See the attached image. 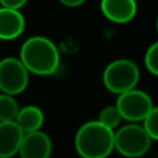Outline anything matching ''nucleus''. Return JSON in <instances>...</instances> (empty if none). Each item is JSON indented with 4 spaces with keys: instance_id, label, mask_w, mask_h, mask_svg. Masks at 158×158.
Here are the masks:
<instances>
[{
    "instance_id": "f257e3e1",
    "label": "nucleus",
    "mask_w": 158,
    "mask_h": 158,
    "mask_svg": "<svg viewBox=\"0 0 158 158\" xmlns=\"http://www.w3.org/2000/svg\"><path fill=\"white\" fill-rule=\"evenodd\" d=\"M19 60L29 74L39 77L53 75L60 65V52L54 42L44 36H32L22 43Z\"/></svg>"
},
{
    "instance_id": "f03ea898",
    "label": "nucleus",
    "mask_w": 158,
    "mask_h": 158,
    "mask_svg": "<svg viewBox=\"0 0 158 158\" xmlns=\"http://www.w3.org/2000/svg\"><path fill=\"white\" fill-rule=\"evenodd\" d=\"M75 148L81 158H107L115 148V132L98 121H89L78 129Z\"/></svg>"
},
{
    "instance_id": "7ed1b4c3",
    "label": "nucleus",
    "mask_w": 158,
    "mask_h": 158,
    "mask_svg": "<svg viewBox=\"0 0 158 158\" xmlns=\"http://www.w3.org/2000/svg\"><path fill=\"white\" fill-rule=\"evenodd\" d=\"M139 79V67L135 61L128 58L111 61L103 72V83L106 89L118 96L132 89H136Z\"/></svg>"
},
{
    "instance_id": "20e7f679",
    "label": "nucleus",
    "mask_w": 158,
    "mask_h": 158,
    "mask_svg": "<svg viewBox=\"0 0 158 158\" xmlns=\"http://www.w3.org/2000/svg\"><path fill=\"white\" fill-rule=\"evenodd\" d=\"M151 140L143 125L128 123L115 132V150L123 157L137 158L150 150Z\"/></svg>"
},
{
    "instance_id": "39448f33",
    "label": "nucleus",
    "mask_w": 158,
    "mask_h": 158,
    "mask_svg": "<svg viewBox=\"0 0 158 158\" xmlns=\"http://www.w3.org/2000/svg\"><path fill=\"white\" fill-rule=\"evenodd\" d=\"M29 82V71L19 58L6 57L0 60V92L15 96L22 93Z\"/></svg>"
},
{
    "instance_id": "423d86ee",
    "label": "nucleus",
    "mask_w": 158,
    "mask_h": 158,
    "mask_svg": "<svg viewBox=\"0 0 158 158\" xmlns=\"http://www.w3.org/2000/svg\"><path fill=\"white\" fill-rule=\"evenodd\" d=\"M115 106L119 110L122 119H126L132 123L144 121L148 112L154 108L151 97L146 92L139 89H132L119 94Z\"/></svg>"
},
{
    "instance_id": "0eeeda50",
    "label": "nucleus",
    "mask_w": 158,
    "mask_h": 158,
    "mask_svg": "<svg viewBox=\"0 0 158 158\" xmlns=\"http://www.w3.org/2000/svg\"><path fill=\"white\" fill-rule=\"evenodd\" d=\"M52 140L49 135L42 131L25 133L21 143L19 158H50L52 156Z\"/></svg>"
},
{
    "instance_id": "6e6552de",
    "label": "nucleus",
    "mask_w": 158,
    "mask_h": 158,
    "mask_svg": "<svg viewBox=\"0 0 158 158\" xmlns=\"http://www.w3.org/2000/svg\"><path fill=\"white\" fill-rule=\"evenodd\" d=\"M100 10L108 21L114 24H128L136 17V0H101Z\"/></svg>"
},
{
    "instance_id": "1a4fd4ad",
    "label": "nucleus",
    "mask_w": 158,
    "mask_h": 158,
    "mask_svg": "<svg viewBox=\"0 0 158 158\" xmlns=\"http://www.w3.org/2000/svg\"><path fill=\"white\" fill-rule=\"evenodd\" d=\"M24 136V131L15 121L0 122V158H11L18 154Z\"/></svg>"
},
{
    "instance_id": "9d476101",
    "label": "nucleus",
    "mask_w": 158,
    "mask_h": 158,
    "mask_svg": "<svg viewBox=\"0 0 158 158\" xmlns=\"http://www.w3.org/2000/svg\"><path fill=\"white\" fill-rule=\"evenodd\" d=\"M25 29V18L19 10L0 7V39L13 40Z\"/></svg>"
},
{
    "instance_id": "9b49d317",
    "label": "nucleus",
    "mask_w": 158,
    "mask_h": 158,
    "mask_svg": "<svg viewBox=\"0 0 158 158\" xmlns=\"http://www.w3.org/2000/svg\"><path fill=\"white\" fill-rule=\"evenodd\" d=\"M15 122L24 131V133L40 131L42 125L44 122V114L36 106H25L19 108Z\"/></svg>"
},
{
    "instance_id": "f8f14e48",
    "label": "nucleus",
    "mask_w": 158,
    "mask_h": 158,
    "mask_svg": "<svg viewBox=\"0 0 158 158\" xmlns=\"http://www.w3.org/2000/svg\"><path fill=\"white\" fill-rule=\"evenodd\" d=\"M18 111H19V107L17 104L14 96L2 93L0 94V122L15 121Z\"/></svg>"
},
{
    "instance_id": "ddd939ff",
    "label": "nucleus",
    "mask_w": 158,
    "mask_h": 158,
    "mask_svg": "<svg viewBox=\"0 0 158 158\" xmlns=\"http://www.w3.org/2000/svg\"><path fill=\"white\" fill-rule=\"evenodd\" d=\"M98 122L103 123L104 126L112 129L114 131L115 128H118L122 121V115H121L119 110H118L117 106H108L106 108H103L98 114Z\"/></svg>"
},
{
    "instance_id": "4468645a",
    "label": "nucleus",
    "mask_w": 158,
    "mask_h": 158,
    "mask_svg": "<svg viewBox=\"0 0 158 158\" xmlns=\"http://www.w3.org/2000/svg\"><path fill=\"white\" fill-rule=\"evenodd\" d=\"M144 65L150 74L158 77V40L154 42L144 54Z\"/></svg>"
},
{
    "instance_id": "2eb2a0df",
    "label": "nucleus",
    "mask_w": 158,
    "mask_h": 158,
    "mask_svg": "<svg viewBox=\"0 0 158 158\" xmlns=\"http://www.w3.org/2000/svg\"><path fill=\"white\" fill-rule=\"evenodd\" d=\"M146 132L153 140H158V107H154L143 121Z\"/></svg>"
},
{
    "instance_id": "dca6fc26",
    "label": "nucleus",
    "mask_w": 158,
    "mask_h": 158,
    "mask_svg": "<svg viewBox=\"0 0 158 158\" xmlns=\"http://www.w3.org/2000/svg\"><path fill=\"white\" fill-rule=\"evenodd\" d=\"M27 2L28 0H0V4H2V7H6V8L21 10Z\"/></svg>"
},
{
    "instance_id": "f3484780",
    "label": "nucleus",
    "mask_w": 158,
    "mask_h": 158,
    "mask_svg": "<svg viewBox=\"0 0 158 158\" xmlns=\"http://www.w3.org/2000/svg\"><path fill=\"white\" fill-rule=\"evenodd\" d=\"M85 2H86V0H60L61 4L67 6V7H79V6H82Z\"/></svg>"
},
{
    "instance_id": "a211bd4d",
    "label": "nucleus",
    "mask_w": 158,
    "mask_h": 158,
    "mask_svg": "<svg viewBox=\"0 0 158 158\" xmlns=\"http://www.w3.org/2000/svg\"><path fill=\"white\" fill-rule=\"evenodd\" d=\"M157 32H158V17H157Z\"/></svg>"
}]
</instances>
